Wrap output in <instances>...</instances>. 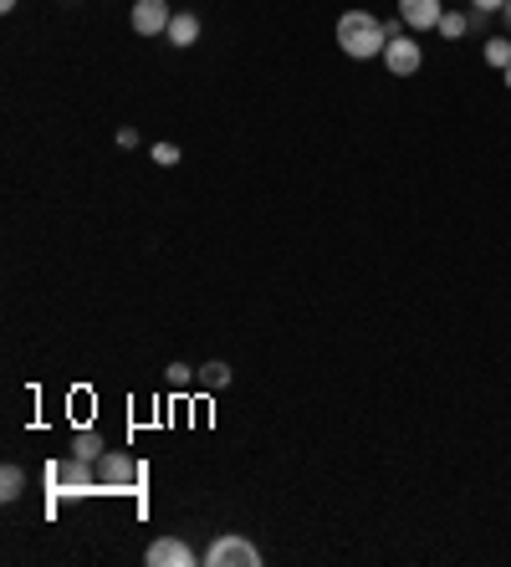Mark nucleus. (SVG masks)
Listing matches in <instances>:
<instances>
[{
	"instance_id": "2eb2a0df",
	"label": "nucleus",
	"mask_w": 511,
	"mask_h": 567,
	"mask_svg": "<svg viewBox=\"0 0 511 567\" xmlns=\"http://www.w3.org/2000/svg\"><path fill=\"white\" fill-rule=\"evenodd\" d=\"M164 379H170V389H190V383H200V369H190V363H170Z\"/></svg>"
},
{
	"instance_id": "39448f33",
	"label": "nucleus",
	"mask_w": 511,
	"mask_h": 567,
	"mask_svg": "<svg viewBox=\"0 0 511 567\" xmlns=\"http://www.w3.org/2000/svg\"><path fill=\"white\" fill-rule=\"evenodd\" d=\"M133 31L139 37H164L170 31V21H174V11H170V0H133Z\"/></svg>"
},
{
	"instance_id": "a211bd4d",
	"label": "nucleus",
	"mask_w": 511,
	"mask_h": 567,
	"mask_svg": "<svg viewBox=\"0 0 511 567\" xmlns=\"http://www.w3.org/2000/svg\"><path fill=\"white\" fill-rule=\"evenodd\" d=\"M0 11H16V0H0Z\"/></svg>"
},
{
	"instance_id": "f8f14e48",
	"label": "nucleus",
	"mask_w": 511,
	"mask_h": 567,
	"mask_svg": "<svg viewBox=\"0 0 511 567\" xmlns=\"http://www.w3.org/2000/svg\"><path fill=\"white\" fill-rule=\"evenodd\" d=\"M231 383V363L211 358V363H200V389H225Z\"/></svg>"
},
{
	"instance_id": "6e6552de",
	"label": "nucleus",
	"mask_w": 511,
	"mask_h": 567,
	"mask_svg": "<svg viewBox=\"0 0 511 567\" xmlns=\"http://www.w3.org/2000/svg\"><path fill=\"white\" fill-rule=\"evenodd\" d=\"M98 481H103V486H113V491H129L133 481H139V465H133L123 450H108L103 461H98Z\"/></svg>"
},
{
	"instance_id": "aec40b11",
	"label": "nucleus",
	"mask_w": 511,
	"mask_h": 567,
	"mask_svg": "<svg viewBox=\"0 0 511 567\" xmlns=\"http://www.w3.org/2000/svg\"><path fill=\"white\" fill-rule=\"evenodd\" d=\"M501 16H507V27H511V0H507V11H501Z\"/></svg>"
},
{
	"instance_id": "ddd939ff",
	"label": "nucleus",
	"mask_w": 511,
	"mask_h": 567,
	"mask_svg": "<svg viewBox=\"0 0 511 567\" xmlns=\"http://www.w3.org/2000/svg\"><path fill=\"white\" fill-rule=\"evenodd\" d=\"M471 27H476V16H460V11H446V16H440V37H446V41H460Z\"/></svg>"
},
{
	"instance_id": "4468645a",
	"label": "nucleus",
	"mask_w": 511,
	"mask_h": 567,
	"mask_svg": "<svg viewBox=\"0 0 511 567\" xmlns=\"http://www.w3.org/2000/svg\"><path fill=\"white\" fill-rule=\"evenodd\" d=\"M486 62L497 66V72H507V66H511V41H501V37L486 41Z\"/></svg>"
},
{
	"instance_id": "dca6fc26",
	"label": "nucleus",
	"mask_w": 511,
	"mask_h": 567,
	"mask_svg": "<svg viewBox=\"0 0 511 567\" xmlns=\"http://www.w3.org/2000/svg\"><path fill=\"white\" fill-rule=\"evenodd\" d=\"M154 164H164V169L180 164V144H154Z\"/></svg>"
},
{
	"instance_id": "423d86ee",
	"label": "nucleus",
	"mask_w": 511,
	"mask_h": 567,
	"mask_svg": "<svg viewBox=\"0 0 511 567\" xmlns=\"http://www.w3.org/2000/svg\"><path fill=\"white\" fill-rule=\"evenodd\" d=\"M149 567H195V547L184 537H154L144 553Z\"/></svg>"
},
{
	"instance_id": "9b49d317",
	"label": "nucleus",
	"mask_w": 511,
	"mask_h": 567,
	"mask_svg": "<svg viewBox=\"0 0 511 567\" xmlns=\"http://www.w3.org/2000/svg\"><path fill=\"white\" fill-rule=\"evenodd\" d=\"M21 491H27V471H21V465H6V471H0V502H21Z\"/></svg>"
},
{
	"instance_id": "0eeeda50",
	"label": "nucleus",
	"mask_w": 511,
	"mask_h": 567,
	"mask_svg": "<svg viewBox=\"0 0 511 567\" xmlns=\"http://www.w3.org/2000/svg\"><path fill=\"white\" fill-rule=\"evenodd\" d=\"M440 16H446V0H399V21L409 31H440Z\"/></svg>"
},
{
	"instance_id": "20e7f679",
	"label": "nucleus",
	"mask_w": 511,
	"mask_h": 567,
	"mask_svg": "<svg viewBox=\"0 0 511 567\" xmlns=\"http://www.w3.org/2000/svg\"><path fill=\"white\" fill-rule=\"evenodd\" d=\"M384 66H389L394 78H415L425 66V52L420 41L409 37V31H399V37H389V47H384Z\"/></svg>"
},
{
	"instance_id": "1a4fd4ad",
	"label": "nucleus",
	"mask_w": 511,
	"mask_h": 567,
	"mask_svg": "<svg viewBox=\"0 0 511 567\" xmlns=\"http://www.w3.org/2000/svg\"><path fill=\"white\" fill-rule=\"evenodd\" d=\"M164 41H170V47H195V41H200V16L195 11H174Z\"/></svg>"
},
{
	"instance_id": "9d476101",
	"label": "nucleus",
	"mask_w": 511,
	"mask_h": 567,
	"mask_svg": "<svg viewBox=\"0 0 511 567\" xmlns=\"http://www.w3.org/2000/svg\"><path fill=\"white\" fill-rule=\"evenodd\" d=\"M72 455H82V461L98 465V461L108 455V440H103V435H92V430H82V435L72 440Z\"/></svg>"
},
{
	"instance_id": "f3484780",
	"label": "nucleus",
	"mask_w": 511,
	"mask_h": 567,
	"mask_svg": "<svg viewBox=\"0 0 511 567\" xmlns=\"http://www.w3.org/2000/svg\"><path fill=\"white\" fill-rule=\"evenodd\" d=\"M476 16H491V11H507V0H471Z\"/></svg>"
},
{
	"instance_id": "7ed1b4c3",
	"label": "nucleus",
	"mask_w": 511,
	"mask_h": 567,
	"mask_svg": "<svg viewBox=\"0 0 511 567\" xmlns=\"http://www.w3.org/2000/svg\"><path fill=\"white\" fill-rule=\"evenodd\" d=\"M205 563H211V567H262V553H256V547H251L246 537L225 532V537H215V542H211Z\"/></svg>"
},
{
	"instance_id": "f257e3e1",
	"label": "nucleus",
	"mask_w": 511,
	"mask_h": 567,
	"mask_svg": "<svg viewBox=\"0 0 511 567\" xmlns=\"http://www.w3.org/2000/svg\"><path fill=\"white\" fill-rule=\"evenodd\" d=\"M338 47H343V56L368 62V56H384V47H389V31H384L379 16L348 11V16H338Z\"/></svg>"
},
{
	"instance_id": "6ab92c4d",
	"label": "nucleus",
	"mask_w": 511,
	"mask_h": 567,
	"mask_svg": "<svg viewBox=\"0 0 511 567\" xmlns=\"http://www.w3.org/2000/svg\"><path fill=\"white\" fill-rule=\"evenodd\" d=\"M501 82H507V87H511V66H507V72H501Z\"/></svg>"
},
{
	"instance_id": "f03ea898",
	"label": "nucleus",
	"mask_w": 511,
	"mask_h": 567,
	"mask_svg": "<svg viewBox=\"0 0 511 567\" xmlns=\"http://www.w3.org/2000/svg\"><path fill=\"white\" fill-rule=\"evenodd\" d=\"M47 481H52V491H72V496H78V491L103 486V481H98V471H92V461H82V455L47 465Z\"/></svg>"
}]
</instances>
